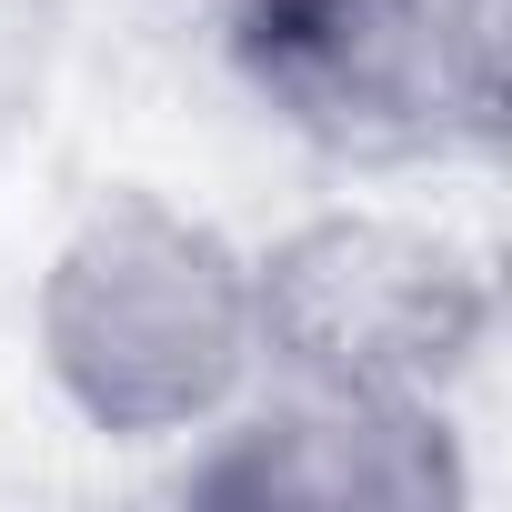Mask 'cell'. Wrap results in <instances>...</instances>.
Returning <instances> with one entry per match:
<instances>
[{
    "mask_svg": "<svg viewBox=\"0 0 512 512\" xmlns=\"http://www.w3.org/2000/svg\"><path fill=\"white\" fill-rule=\"evenodd\" d=\"M181 502L221 512H462L472 452L452 402H362V392H292L231 402L191 462Z\"/></svg>",
    "mask_w": 512,
    "mask_h": 512,
    "instance_id": "4",
    "label": "cell"
},
{
    "mask_svg": "<svg viewBox=\"0 0 512 512\" xmlns=\"http://www.w3.org/2000/svg\"><path fill=\"white\" fill-rule=\"evenodd\" d=\"M221 71L332 171H432L502 141V0H221Z\"/></svg>",
    "mask_w": 512,
    "mask_h": 512,
    "instance_id": "2",
    "label": "cell"
},
{
    "mask_svg": "<svg viewBox=\"0 0 512 512\" xmlns=\"http://www.w3.org/2000/svg\"><path fill=\"white\" fill-rule=\"evenodd\" d=\"M31 352L81 432L131 452L201 442L262 382L251 251L161 191H101L41 262Z\"/></svg>",
    "mask_w": 512,
    "mask_h": 512,
    "instance_id": "1",
    "label": "cell"
},
{
    "mask_svg": "<svg viewBox=\"0 0 512 512\" xmlns=\"http://www.w3.org/2000/svg\"><path fill=\"white\" fill-rule=\"evenodd\" d=\"M251 332H262V382L452 402L502 332V282L462 231L342 201L251 251Z\"/></svg>",
    "mask_w": 512,
    "mask_h": 512,
    "instance_id": "3",
    "label": "cell"
}]
</instances>
